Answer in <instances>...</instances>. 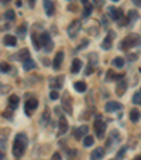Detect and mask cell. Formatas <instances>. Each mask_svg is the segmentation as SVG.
<instances>
[{"instance_id":"7c38bea8","label":"cell","mask_w":141,"mask_h":160,"mask_svg":"<svg viewBox=\"0 0 141 160\" xmlns=\"http://www.w3.org/2000/svg\"><path fill=\"white\" fill-rule=\"evenodd\" d=\"M62 85H64V77H62V75H59V77L52 78L51 80V88L52 90H59V88H62Z\"/></svg>"},{"instance_id":"74e56055","label":"cell","mask_w":141,"mask_h":160,"mask_svg":"<svg viewBox=\"0 0 141 160\" xmlns=\"http://www.w3.org/2000/svg\"><path fill=\"white\" fill-rule=\"evenodd\" d=\"M43 119H45V120H48V119H49V111H48V109H45V111H44Z\"/></svg>"},{"instance_id":"4dcf8cb0","label":"cell","mask_w":141,"mask_h":160,"mask_svg":"<svg viewBox=\"0 0 141 160\" xmlns=\"http://www.w3.org/2000/svg\"><path fill=\"white\" fill-rule=\"evenodd\" d=\"M92 4H89V3H86L85 4V12H83V16H85V17H88V16L90 14V13H92Z\"/></svg>"},{"instance_id":"9a60e30c","label":"cell","mask_w":141,"mask_h":160,"mask_svg":"<svg viewBox=\"0 0 141 160\" xmlns=\"http://www.w3.org/2000/svg\"><path fill=\"white\" fill-rule=\"evenodd\" d=\"M127 91V82L124 80H121L119 84H117V86H116V94L119 96H121V95H124V92Z\"/></svg>"},{"instance_id":"681fc988","label":"cell","mask_w":141,"mask_h":160,"mask_svg":"<svg viewBox=\"0 0 141 160\" xmlns=\"http://www.w3.org/2000/svg\"><path fill=\"white\" fill-rule=\"evenodd\" d=\"M113 2H119V0H113Z\"/></svg>"},{"instance_id":"c3c4849f","label":"cell","mask_w":141,"mask_h":160,"mask_svg":"<svg viewBox=\"0 0 141 160\" xmlns=\"http://www.w3.org/2000/svg\"><path fill=\"white\" fill-rule=\"evenodd\" d=\"M140 159H141V157H140V156H137V157H135L134 160H140Z\"/></svg>"},{"instance_id":"60d3db41","label":"cell","mask_w":141,"mask_h":160,"mask_svg":"<svg viewBox=\"0 0 141 160\" xmlns=\"http://www.w3.org/2000/svg\"><path fill=\"white\" fill-rule=\"evenodd\" d=\"M133 3H134V4H135V6H137V7H140L141 2H140V0H133Z\"/></svg>"},{"instance_id":"30bf717a","label":"cell","mask_w":141,"mask_h":160,"mask_svg":"<svg viewBox=\"0 0 141 160\" xmlns=\"http://www.w3.org/2000/svg\"><path fill=\"white\" fill-rule=\"evenodd\" d=\"M104 157V149L103 148H96L90 154V160H102Z\"/></svg>"},{"instance_id":"1f68e13d","label":"cell","mask_w":141,"mask_h":160,"mask_svg":"<svg viewBox=\"0 0 141 160\" xmlns=\"http://www.w3.org/2000/svg\"><path fill=\"white\" fill-rule=\"evenodd\" d=\"M10 65L7 62H0V72H9Z\"/></svg>"},{"instance_id":"f35d334b","label":"cell","mask_w":141,"mask_h":160,"mask_svg":"<svg viewBox=\"0 0 141 160\" xmlns=\"http://www.w3.org/2000/svg\"><path fill=\"white\" fill-rule=\"evenodd\" d=\"M51 160H62L61 159V154H59V153H54V154H52V159Z\"/></svg>"},{"instance_id":"8992f818","label":"cell","mask_w":141,"mask_h":160,"mask_svg":"<svg viewBox=\"0 0 141 160\" xmlns=\"http://www.w3.org/2000/svg\"><path fill=\"white\" fill-rule=\"evenodd\" d=\"M79 30H80V22H78V20L72 22L69 24V27H68V34H69V37L75 38L78 34H79Z\"/></svg>"},{"instance_id":"836d02e7","label":"cell","mask_w":141,"mask_h":160,"mask_svg":"<svg viewBox=\"0 0 141 160\" xmlns=\"http://www.w3.org/2000/svg\"><path fill=\"white\" fill-rule=\"evenodd\" d=\"M126 150H127L126 148H121V149H120V152L117 153V157H116V159H117V160H121V159H123V156L126 154Z\"/></svg>"},{"instance_id":"6da1fadb","label":"cell","mask_w":141,"mask_h":160,"mask_svg":"<svg viewBox=\"0 0 141 160\" xmlns=\"http://www.w3.org/2000/svg\"><path fill=\"white\" fill-rule=\"evenodd\" d=\"M28 146V139L24 133H19L14 139V143H13V154H14L16 159H20L23 154L25 153V149Z\"/></svg>"},{"instance_id":"83f0119b","label":"cell","mask_w":141,"mask_h":160,"mask_svg":"<svg viewBox=\"0 0 141 160\" xmlns=\"http://www.w3.org/2000/svg\"><path fill=\"white\" fill-rule=\"evenodd\" d=\"M4 19H6L7 22H13V20L16 19V13L13 12V10H7V12L4 13Z\"/></svg>"},{"instance_id":"2e32d148","label":"cell","mask_w":141,"mask_h":160,"mask_svg":"<svg viewBox=\"0 0 141 160\" xmlns=\"http://www.w3.org/2000/svg\"><path fill=\"white\" fill-rule=\"evenodd\" d=\"M3 43H4V46H7V47H14L16 44H17V38H16L14 36H11V34H7V36H4Z\"/></svg>"},{"instance_id":"e575fe53","label":"cell","mask_w":141,"mask_h":160,"mask_svg":"<svg viewBox=\"0 0 141 160\" xmlns=\"http://www.w3.org/2000/svg\"><path fill=\"white\" fill-rule=\"evenodd\" d=\"M64 108H65V109H66V111H68V112H69V114H70V112H72V106H70V104H68L66 98H65V99H64Z\"/></svg>"},{"instance_id":"bcb514c9","label":"cell","mask_w":141,"mask_h":160,"mask_svg":"<svg viewBox=\"0 0 141 160\" xmlns=\"http://www.w3.org/2000/svg\"><path fill=\"white\" fill-rule=\"evenodd\" d=\"M9 2H10V0H2V3H4V4H7Z\"/></svg>"},{"instance_id":"cb8c5ba5","label":"cell","mask_w":141,"mask_h":160,"mask_svg":"<svg viewBox=\"0 0 141 160\" xmlns=\"http://www.w3.org/2000/svg\"><path fill=\"white\" fill-rule=\"evenodd\" d=\"M93 143H95V138H93V136H89V135H85L83 146H85V148H90Z\"/></svg>"},{"instance_id":"e0dca14e","label":"cell","mask_w":141,"mask_h":160,"mask_svg":"<svg viewBox=\"0 0 141 160\" xmlns=\"http://www.w3.org/2000/svg\"><path fill=\"white\" fill-rule=\"evenodd\" d=\"M80 68H82V61H80L79 58H75L74 61H72V65H70V72H72V74H78L80 71Z\"/></svg>"},{"instance_id":"ee69618b","label":"cell","mask_w":141,"mask_h":160,"mask_svg":"<svg viewBox=\"0 0 141 160\" xmlns=\"http://www.w3.org/2000/svg\"><path fill=\"white\" fill-rule=\"evenodd\" d=\"M16 4H17V7H20V6H21V2H20V0H17V2H16Z\"/></svg>"},{"instance_id":"d6a6232c","label":"cell","mask_w":141,"mask_h":160,"mask_svg":"<svg viewBox=\"0 0 141 160\" xmlns=\"http://www.w3.org/2000/svg\"><path fill=\"white\" fill-rule=\"evenodd\" d=\"M129 19H130V20H137V19H138V13L135 12V10H130Z\"/></svg>"},{"instance_id":"d590c367","label":"cell","mask_w":141,"mask_h":160,"mask_svg":"<svg viewBox=\"0 0 141 160\" xmlns=\"http://www.w3.org/2000/svg\"><path fill=\"white\" fill-rule=\"evenodd\" d=\"M49 96H51V99H58V98H59V94H58V91H57V90L51 91V94H49Z\"/></svg>"},{"instance_id":"ba28073f","label":"cell","mask_w":141,"mask_h":160,"mask_svg":"<svg viewBox=\"0 0 141 160\" xmlns=\"http://www.w3.org/2000/svg\"><path fill=\"white\" fill-rule=\"evenodd\" d=\"M121 108H123V105L116 101H110L106 104V112H116V111H120Z\"/></svg>"},{"instance_id":"f6af8a7d","label":"cell","mask_w":141,"mask_h":160,"mask_svg":"<svg viewBox=\"0 0 141 160\" xmlns=\"http://www.w3.org/2000/svg\"><path fill=\"white\" fill-rule=\"evenodd\" d=\"M0 146H2V148H4V140H0Z\"/></svg>"},{"instance_id":"5b68a950","label":"cell","mask_w":141,"mask_h":160,"mask_svg":"<svg viewBox=\"0 0 141 160\" xmlns=\"http://www.w3.org/2000/svg\"><path fill=\"white\" fill-rule=\"evenodd\" d=\"M38 106V101L35 98H30L27 99V102L24 104V111H25V115L27 116H30V115H33V112L37 109Z\"/></svg>"},{"instance_id":"484cf974","label":"cell","mask_w":141,"mask_h":160,"mask_svg":"<svg viewBox=\"0 0 141 160\" xmlns=\"http://www.w3.org/2000/svg\"><path fill=\"white\" fill-rule=\"evenodd\" d=\"M31 40H33V44H34V48L35 50H40L41 46H40V40H38V33L34 31L33 36H31Z\"/></svg>"},{"instance_id":"4316f807","label":"cell","mask_w":141,"mask_h":160,"mask_svg":"<svg viewBox=\"0 0 141 160\" xmlns=\"http://www.w3.org/2000/svg\"><path fill=\"white\" fill-rule=\"evenodd\" d=\"M117 78H124V75H123V74L117 75V74H114L113 71H109V72H107V78H106V80H107V81H114V80H117Z\"/></svg>"},{"instance_id":"277c9868","label":"cell","mask_w":141,"mask_h":160,"mask_svg":"<svg viewBox=\"0 0 141 160\" xmlns=\"http://www.w3.org/2000/svg\"><path fill=\"white\" fill-rule=\"evenodd\" d=\"M104 132H106V123H104V120L99 116L98 119L95 120V133L98 138L102 139L104 136Z\"/></svg>"},{"instance_id":"ac0fdd59","label":"cell","mask_w":141,"mask_h":160,"mask_svg":"<svg viewBox=\"0 0 141 160\" xmlns=\"http://www.w3.org/2000/svg\"><path fill=\"white\" fill-rule=\"evenodd\" d=\"M88 130H89V128L86 126V125H82V126H79L76 130H75V138L79 139V138H82V136L88 135Z\"/></svg>"},{"instance_id":"ab89813d","label":"cell","mask_w":141,"mask_h":160,"mask_svg":"<svg viewBox=\"0 0 141 160\" xmlns=\"http://www.w3.org/2000/svg\"><path fill=\"white\" fill-rule=\"evenodd\" d=\"M66 154H69L70 157H74L75 156V150H66Z\"/></svg>"},{"instance_id":"44dd1931","label":"cell","mask_w":141,"mask_h":160,"mask_svg":"<svg viewBox=\"0 0 141 160\" xmlns=\"http://www.w3.org/2000/svg\"><path fill=\"white\" fill-rule=\"evenodd\" d=\"M27 28H28L27 23H23L21 26H19V28H17V36H19V37H21V38H24L25 37V33H27Z\"/></svg>"},{"instance_id":"3957f363","label":"cell","mask_w":141,"mask_h":160,"mask_svg":"<svg viewBox=\"0 0 141 160\" xmlns=\"http://www.w3.org/2000/svg\"><path fill=\"white\" fill-rule=\"evenodd\" d=\"M38 40H40V46L45 48L47 52H51L52 51V40L51 37H49V33H47V31H43L41 34H38Z\"/></svg>"},{"instance_id":"b9f144b4","label":"cell","mask_w":141,"mask_h":160,"mask_svg":"<svg viewBox=\"0 0 141 160\" xmlns=\"http://www.w3.org/2000/svg\"><path fill=\"white\" fill-rule=\"evenodd\" d=\"M28 4H30V7H34V4H35V0H28Z\"/></svg>"},{"instance_id":"9c48e42d","label":"cell","mask_w":141,"mask_h":160,"mask_svg":"<svg viewBox=\"0 0 141 160\" xmlns=\"http://www.w3.org/2000/svg\"><path fill=\"white\" fill-rule=\"evenodd\" d=\"M107 12H109V16L113 20H120L123 17V12L120 9H116V7H109Z\"/></svg>"},{"instance_id":"d4e9b609","label":"cell","mask_w":141,"mask_h":160,"mask_svg":"<svg viewBox=\"0 0 141 160\" xmlns=\"http://www.w3.org/2000/svg\"><path fill=\"white\" fill-rule=\"evenodd\" d=\"M130 119H131V122H138L140 120V111L138 109H133L131 112H130Z\"/></svg>"},{"instance_id":"603a6c76","label":"cell","mask_w":141,"mask_h":160,"mask_svg":"<svg viewBox=\"0 0 141 160\" xmlns=\"http://www.w3.org/2000/svg\"><path fill=\"white\" fill-rule=\"evenodd\" d=\"M74 86H75V90H76L78 92H80V94L86 91V84L83 82V81H78V82H75Z\"/></svg>"},{"instance_id":"ffe728a7","label":"cell","mask_w":141,"mask_h":160,"mask_svg":"<svg viewBox=\"0 0 141 160\" xmlns=\"http://www.w3.org/2000/svg\"><path fill=\"white\" fill-rule=\"evenodd\" d=\"M16 57H17V58L20 60V61H25V60H28V58H30V51H28L27 48H23L21 51H20V52H19V54H17V56H16Z\"/></svg>"},{"instance_id":"f1b7e54d","label":"cell","mask_w":141,"mask_h":160,"mask_svg":"<svg viewBox=\"0 0 141 160\" xmlns=\"http://www.w3.org/2000/svg\"><path fill=\"white\" fill-rule=\"evenodd\" d=\"M113 65L117 68H121L123 65H124V58H123V57H116V58L113 60Z\"/></svg>"},{"instance_id":"8fae6325","label":"cell","mask_w":141,"mask_h":160,"mask_svg":"<svg viewBox=\"0 0 141 160\" xmlns=\"http://www.w3.org/2000/svg\"><path fill=\"white\" fill-rule=\"evenodd\" d=\"M58 128H59V129H58V135H59V136H61V135H64V133L68 130V120L65 119L64 116H61V118H59Z\"/></svg>"},{"instance_id":"f546056e","label":"cell","mask_w":141,"mask_h":160,"mask_svg":"<svg viewBox=\"0 0 141 160\" xmlns=\"http://www.w3.org/2000/svg\"><path fill=\"white\" fill-rule=\"evenodd\" d=\"M133 102H134L135 105H140L141 104V92H140V91H137V92L134 94V96H133Z\"/></svg>"},{"instance_id":"7a4b0ae2","label":"cell","mask_w":141,"mask_h":160,"mask_svg":"<svg viewBox=\"0 0 141 160\" xmlns=\"http://www.w3.org/2000/svg\"><path fill=\"white\" fill-rule=\"evenodd\" d=\"M138 44H140V36H138V34H130V36H127V37L121 41L120 48L130 50V48H133V47L138 46Z\"/></svg>"},{"instance_id":"d6986e66","label":"cell","mask_w":141,"mask_h":160,"mask_svg":"<svg viewBox=\"0 0 141 160\" xmlns=\"http://www.w3.org/2000/svg\"><path fill=\"white\" fill-rule=\"evenodd\" d=\"M19 102H20V98L17 95H11L9 98V106L11 109H16L17 106H19Z\"/></svg>"},{"instance_id":"52a82bcc","label":"cell","mask_w":141,"mask_h":160,"mask_svg":"<svg viewBox=\"0 0 141 160\" xmlns=\"http://www.w3.org/2000/svg\"><path fill=\"white\" fill-rule=\"evenodd\" d=\"M113 40H114V31H109L106 38L102 43V48L103 50H110L111 46H113Z\"/></svg>"},{"instance_id":"5bb4252c","label":"cell","mask_w":141,"mask_h":160,"mask_svg":"<svg viewBox=\"0 0 141 160\" xmlns=\"http://www.w3.org/2000/svg\"><path fill=\"white\" fill-rule=\"evenodd\" d=\"M44 9H45L47 14L52 16L54 12H55V6H54V2L52 0H44Z\"/></svg>"},{"instance_id":"7bdbcfd3","label":"cell","mask_w":141,"mask_h":160,"mask_svg":"<svg viewBox=\"0 0 141 160\" xmlns=\"http://www.w3.org/2000/svg\"><path fill=\"white\" fill-rule=\"evenodd\" d=\"M86 44H88V40H83V41H82V46H80V48H85Z\"/></svg>"},{"instance_id":"8d00e7d4","label":"cell","mask_w":141,"mask_h":160,"mask_svg":"<svg viewBox=\"0 0 141 160\" xmlns=\"http://www.w3.org/2000/svg\"><path fill=\"white\" fill-rule=\"evenodd\" d=\"M93 67H95V65H93V64H90V62H89V65H88V70L85 71V74H86V75L92 74V72H93Z\"/></svg>"},{"instance_id":"4fadbf2b","label":"cell","mask_w":141,"mask_h":160,"mask_svg":"<svg viewBox=\"0 0 141 160\" xmlns=\"http://www.w3.org/2000/svg\"><path fill=\"white\" fill-rule=\"evenodd\" d=\"M64 61V51H58L57 52L55 58H54V70H59Z\"/></svg>"},{"instance_id":"7402d4cb","label":"cell","mask_w":141,"mask_h":160,"mask_svg":"<svg viewBox=\"0 0 141 160\" xmlns=\"http://www.w3.org/2000/svg\"><path fill=\"white\" fill-rule=\"evenodd\" d=\"M23 67H24L25 71H30V70H33V68H35V62L31 58H28V60H25V61H23Z\"/></svg>"},{"instance_id":"7dc6e473","label":"cell","mask_w":141,"mask_h":160,"mask_svg":"<svg viewBox=\"0 0 141 160\" xmlns=\"http://www.w3.org/2000/svg\"><path fill=\"white\" fill-rule=\"evenodd\" d=\"M82 3H83V4H86V3H88V0H82Z\"/></svg>"}]
</instances>
